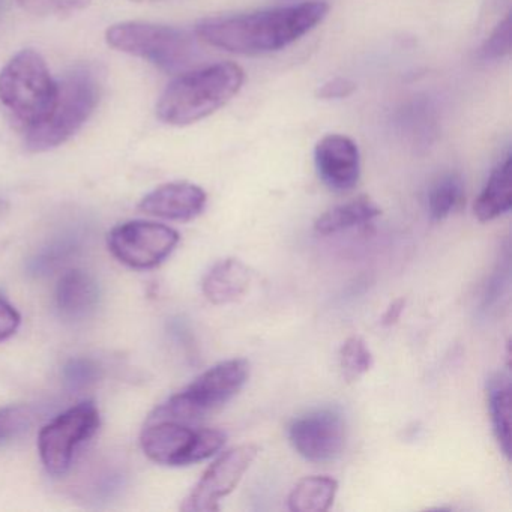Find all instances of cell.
Listing matches in <instances>:
<instances>
[{
    "label": "cell",
    "mask_w": 512,
    "mask_h": 512,
    "mask_svg": "<svg viewBox=\"0 0 512 512\" xmlns=\"http://www.w3.org/2000/svg\"><path fill=\"white\" fill-rule=\"evenodd\" d=\"M329 5L313 0L293 7L239 16L211 17L197 23L196 35L215 49L242 56L280 52L301 40L328 16Z\"/></svg>",
    "instance_id": "1"
},
{
    "label": "cell",
    "mask_w": 512,
    "mask_h": 512,
    "mask_svg": "<svg viewBox=\"0 0 512 512\" xmlns=\"http://www.w3.org/2000/svg\"><path fill=\"white\" fill-rule=\"evenodd\" d=\"M244 82V70L232 62L182 74L161 95L158 119L173 127L196 124L230 103Z\"/></svg>",
    "instance_id": "2"
},
{
    "label": "cell",
    "mask_w": 512,
    "mask_h": 512,
    "mask_svg": "<svg viewBox=\"0 0 512 512\" xmlns=\"http://www.w3.org/2000/svg\"><path fill=\"white\" fill-rule=\"evenodd\" d=\"M103 94V76L95 65L79 64L58 80L55 103L47 118L26 133L31 152H47L67 143L91 119Z\"/></svg>",
    "instance_id": "3"
},
{
    "label": "cell",
    "mask_w": 512,
    "mask_h": 512,
    "mask_svg": "<svg viewBox=\"0 0 512 512\" xmlns=\"http://www.w3.org/2000/svg\"><path fill=\"white\" fill-rule=\"evenodd\" d=\"M56 92L58 80L35 50H22L0 71V107L25 133L47 118Z\"/></svg>",
    "instance_id": "4"
},
{
    "label": "cell",
    "mask_w": 512,
    "mask_h": 512,
    "mask_svg": "<svg viewBox=\"0 0 512 512\" xmlns=\"http://www.w3.org/2000/svg\"><path fill=\"white\" fill-rule=\"evenodd\" d=\"M106 40L118 52L145 59L166 73H178L196 58L194 38L173 26L118 23L107 29Z\"/></svg>",
    "instance_id": "5"
},
{
    "label": "cell",
    "mask_w": 512,
    "mask_h": 512,
    "mask_svg": "<svg viewBox=\"0 0 512 512\" xmlns=\"http://www.w3.org/2000/svg\"><path fill=\"white\" fill-rule=\"evenodd\" d=\"M248 376L250 364L245 359L220 362L161 404L151 419L190 422L202 418L232 400L244 388Z\"/></svg>",
    "instance_id": "6"
},
{
    "label": "cell",
    "mask_w": 512,
    "mask_h": 512,
    "mask_svg": "<svg viewBox=\"0 0 512 512\" xmlns=\"http://www.w3.org/2000/svg\"><path fill=\"white\" fill-rule=\"evenodd\" d=\"M226 443L220 430H194L185 422L151 419L143 430L140 445L149 460L164 466H188L212 457Z\"/></svg>",
    "instance_id": "7"
},
{
    "label": "cell",
    "mask_w": 512,
    "mask_h": 512,
    "mask_svg": "<svg viewBox=\"0 0 512 512\" xmlns=\"http://www.w3.org/2000/svg\"><path fill=\"white\" fill-rule=\"evenodd\" d=\"M100 427V412L92 401L77 404L50 421L38 437L41 461L53 476H64L80 445Z\"/></svg>",
    "instance_id": "8"
},
{
    "label": "cell",
    "mask_w": 512,
    "mask_h": 512,
    "mask_svg": "<svg viewBox=\"0 0 512 512\" xmlns=\"http://www.w3.org/2000/svg\"><path fill=\"white\" fill-rule=\"evenodd\" d=\"M179 244V233L172 227L152 221H128L109 233L113 256L133 269L157 268Z\"/></svg>",
    "instance_id": "9"
},
{
    "label": "cell",
    "mask_w": 512,
    "mask_h": 512,
    "mask_svg": "<svg viewBox=\"0 0 512 512\" xmlns=\"http://www.w3.org/2000/svg\"><path fill=\"white\" fill-rule=\"evenodd\" d=\"M259 454L253 443L236 446L217 458L203 473L181 509L185 512H211L220 509V500L235 490L248 467Z\"/></svg>",
    "instance_id": "10"
},
{
    "label": "cell",
    "mask_w": 512,
    "mask_h": 512,
    "mask_svg": "<svg viewBox=\"0 0 512 512\" xmlns=\"http://www.w3.org/2000/svg\"><path fill=\"white\" fill-rule=\"evenodd\" d=\"M289 439L305 460L331 461L346 445V421L337 409L311 410L290 424Z\"/></svg>",
    "instance_id": "11"
},
{
    "label": "cell",
    "mask_w": 512,
    "mask_h": 512,
    "mask_svg": "<svg viewBox=\"0 0 512 512\" xmlns=\"http://www.w3.org/2000/svg\"><path fill=\"white\" fill-rule=\"evenodd\" d=\"M317 173L331 190L349 191L358 184L361 157L356 143L341 134H329L317 143L314 151Z\"/></svg>",
    "instance_id": "12"
},
{
    "label": "cell",
    "mask_w": 512,
    "mask_h": 512,
    "mask_svg": "<svg viewBox=\"0 0 512 512\" xmlns=\"http://www.w3.org/2000/svg\"><path fill=\"white\" fill-rule=\"evenodd\" d=\"M208 196L191 182H170L146 194L139 209L146 215L172 221H191L205 211Z\"/></svg>",
    "instance_id": "13"
},
{
    "label": "cell",
    "mask_w": 512,
    "mask_h": 512,
    "mask_svg": "<svg viewBox=\"0 0 512 512\" xmlns=\"http://www.w3.org/2000/svg\"><path fill=\"white\" fill-rule=\"evenodd\" d=\"M100 302V286L89 272L73 269L62 275L56 287V308L62 319L79 322L94 313Z\"/></svg>",
    "instance_id": "14"
},
{
    "label": "cell",
    "mask_w": 512,
    "mask_h": 512,
    "mask_svg": "<svg viewBox=\"0 0 512 512\" xmlns=\"http://www.w3.org/2000/svg\"><path fill=\"white\" fill-rule=\"evenodd\" d=\"M251 272L241 260L218 262L203 280V293L215 305L239 301L250 289Z\"/></svg>",
    "instance_id": "15"
},
{
    "label": "cell",
    "mask_w": 512,
    "mask_h": 512,
    "mask_svg": "<svg viewBox=\"0 0 512 512\" xmlns=\"http://www.w3.org/2000/svg\"><path fill=\"white\" fill-rule=\"evenodd\" d=\"M512 206V158H506L491 172L482 193L476 199L473 211L481 223L496 220L509 212Z\"/></svg>",
    "instance_id": "16"
},
{
    "label": "cell",
    "mask_w": 512,
    "mask_h": 512,
    "mask_svg": "<svg viewBox=\"0 0 512 512\" xmlns=\"http://www.w3.org/2000/svg\"><path fill=\"white\" fill-rule=\"evenodd\" d=\"M488 410L497 442L506 458L511 457V379L496 373L487 385Z\"/></svg>",
    "instance_id": "17"
},
{
    "label": "cell",
    "mask_w": 512,
    "mask_h": 512,
    "mask_svg": "<svg viewBox=\"0 0 512 512\" xmlns=\"http://www.w3.org/2000/svg\"><path fill=\"white\" fill-rule=\"evenodd\" d=\"M380 212L382 211L373 200L368 197H358L352 202L329 209L322 217L317 218L314 230L320 235H332L341 230L370 223L374 218L379 217Z\"/></svg>",
    "instance_id": "18"
},
{
    "label": "cell",
    "mask_w": 512,
    "mask_h": 512,
    "mask_svg": "<svg viewBox=\"0 0 512 512\" xmlns=\"http://www.w3.org/2000/svg\"><path fill=\"white\" fill-rule=\"evenodd\" d=\"M338 482L329 476H307L301 479L289 496L293 512H325L334 503Z\"/></svg>",
    "instance_id": "19"
},
{
    "label": "cell",
    "mask_w": 512,
    "mask_h": 512,
    "mask_svg": "<svg viewBox=\"0 0 512 512\" xmlns=\"http://www.w3.org/2000/svg\"><path fill=\"white\" fill-rule=\"evenodd\" d=\"M464 187L460 176L445 175L434 182L428 191V214L431 220L442 221L448 218L463 202Z\"/></svg>",
    "instance_id": "20"
},
{
    "label": "cell",
    "mask_w": 512,
    "mask_h": 512,
    "mask_svg": "<svg viewBox=\"0 0 512 512\" xmlns=\"http://www.w3.org/2000/svg\"><path fill=\"white\" fill-rule=\"evenodd\" d=\"M341 370L347 382H356L373 367V355L361 337H350L341 347Z\"/></svg>",
    "instance_id": "21"
},
{
    "label": "cell",
    "mask_w": 512,
    "mask_h": 512,
    "mask_svg": "<svg viewBox=\"0 0 512 512\" xmlns=\"http://www.w3.org/2000/svg\"><path fill=\"white\" fill-rule=\"evenodd\" d=\"M34 418V409L29 406H11L0 410V445L28 430Z\"/></svg>",
    "instance_id": "22"
},
{
    "label": "cell",
    "mask_w": 512,
    "mask_h": 512,
    "mask_svg": "<svg viewBox=\"0 0 512 512\" xmlns=\"http://www.w3.org/2000/svg\"><path fill=\"white\" fill-rule=\"evenodd\" d=\"M65 385L71 391L88 388L92 383L97 382L100 377V367L97 362L89 358H73L65 364L62 370Z\"/></svg>",
    "instance_id": "23"
},
{
    "label": "cell",
    "mask_w": 512,
    "mask_h": 512,
    "mask_svg": "<svg viewBox=\"0 0 512 512\" xmlns=\"http://www.w3.org/2000/svg\"><path fill=\"white\" fill-rule=\"evenodd\" d=\"M512 44V20L506 16L494 29L493 34L487 38L481 49L482 59L485 61H497L511 53Z\"/></svg>",
    "instance_id": "24"
},
{
    "label": "cell",
    "mask_w": 512,
    "mask_h": 512,
    "mask_svg": "<svg viewBox=\"0 0 512 512\" xmlns=\"http://www.w3.org/2000/svg\"><path fill=\"white\" fill-rule=\"evenodd\" d=\"M17 2L23 10L41 17L73 13L91 4V0H17Z\"/></svg>",
    "instance_id": "25"
},
{
    "label": "cell",
    "mask_w": 512,
    "mask_h": 512,
    "mask_svg": "<svg viewBox=\"0 0 512 512\" xmlns=\"http://www.w3.org/2000/svg\"><path fill=\"white\" fill-rule=\"evenodd\" d=\"M76 250V241H71V239L59 241L58 244L44 250L43 253L37 257V260H34V271H49V269H53L56 265H59V263L64 262V259H67V257Z\"/></svg>",
    "instance_id": "26"
},
{
    "label": "cell",
    "mask_w": 512,
    "mask_h": 512,
    "mask_svg": "<svg viewBox=\"0 0 512 512\" xmlns=\"http://www.w3.org/2000/svg\"><path fill=\"white\" fill-rule=\"evenodd\" d=\"M20 323H22V316L19 311L0 295V341L13 337Z\"/></svg>",
    "instance_id": "27"
},
{
    "label": "cell",
    "mask_w": 512,
    "mask_h": 512,
    "mask_svg": "<svg viewBox=\"0 0 512 512\" xmlns=\"http://www.w3.org/2000/svg\"><path fill=\"white\" fill-rule=\"evenodd\" d=\"M356 91V85L349 79L337 77V79L329 80L323 83L317 91L319 100H343L350 97Z\"/></svg>",
    "instance_id": "28"
},
{
    "label": "cell",
    "mask_w": 512,
    "mask_h": 512,
    "mask_svg": "<svg viewBox=\"0 0 512 512\" xmlns=\"http://www.w3.org/2000/svg\"><path fill=\"white\" fill-rule=\"evenodd\" d=\"M404 305H406V301H404V299H397V301L392 302V304L389 305L388 310H386V313L383 314L382 325H395V323L398 322V319H400L401 313H403Z\"/></svg>",
    "instance_id": "29"
},
{
    "label": "cell",
    "mask_w": 512,
    "mask_h": 512,
    "mask_svg": "<svg viewBox=\"0 0 512 512\" xmlns=\"http://www.w3.org/2000/svg\"><path fill=\"white\" fill-rule=\"evenodd\" d=\"M131 2H137V4H145V2H160V0H131Z\"/></svg>",
    "instance_id": "30"
}]
</instances>
